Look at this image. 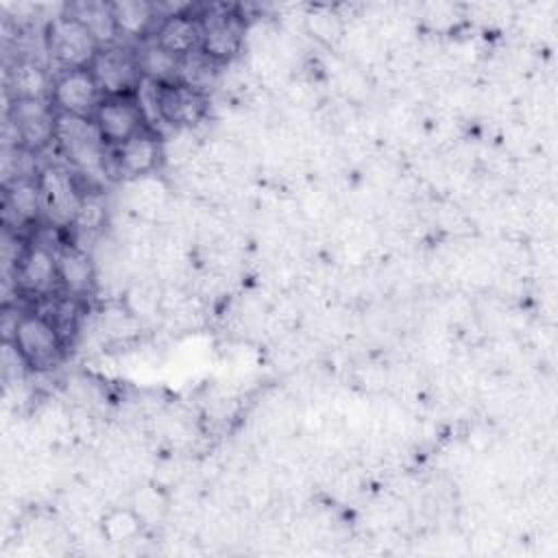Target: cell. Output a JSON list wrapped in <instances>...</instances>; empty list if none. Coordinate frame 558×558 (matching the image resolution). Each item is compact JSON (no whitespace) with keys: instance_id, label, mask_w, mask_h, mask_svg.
<instances>
[{"instance_id":"obj_14","label":"cell","mask_w":558,"mask_h":558,"mask_svg":"<svg viewBox=\"0 0 558 558\" xmlns=\"http://www.w3.org/2000/svg\"><path fill=\"white\" fill-rule=\"evenodd\" d=\"M52 78L48 70L35 59H15L7 70V94L13 100H48L52 92Z\"/></svg>"},{"instance_id":"obj_8","label":"cell","mask_w":558,"mask_h":558,"mask_svg":"<svg viewBox=\"0 0 558 558\" xmlns=\"http://www.w3.org/2000/svg\"><path fill=\"white\" fill-rule=\"evenodd\" d=\"M153 105L157 116L174 131H192L209 113V98L179 81L153 85Z\"/></svg>"},{"instance_id":"obj_21","label":"cell","mask_w":558,"mask_h":558,"mask_svg":"<svg viewBox=\"0 0 558 558\" xmlns=\"http://www.w3.org/2000/svg\"><path fill=\"white\" fill-rule=\"evenodd\" d=\"M170 194L161 179L155 174L129 181V203L140 220H148L168 207Z\"/></svg>"},{"instance_id":"obj_1","label":"cell","mask_w":558,"mask_h":558,"mask_svg":"<svg viewBox=\"0 0 558 558\" xmlns=\"http://www.w3.org/2000/svg\"><path fill=\"white\" fill-rule=\"evenodd\" d=\"M7 342L28 371L46 373L61 364L68 340L46 312H24L15 316Z\"/></svg>"},{"instance_id":"obj_4","label":"cell","mask_w":558,"mask_h":558,"mask_svg":"<svg viewBox=\"0 0 558 558\" xmlns=\"http://www.w3.org/2000/svg\"><path fill=\"white\" fill-rule=\"evenodd\" d=\"M102 144L107 148H118L133 135L148 129L144 105L137 94L124 96H102L94 118H92Z\"/></svg>"},{"instance_id":"obj_12","label":"cell","mask_w":558,"mask_h":558,"mask_svg":"<svg viewBox=\"0 0 558 558\" xmlns=\"http://www.w3.org/2000/svg\"><path fill=\"white\" fill-rule=\"evenodd\" d=\"M150 39L157 41L163 50H168L177 59H183L201 50V20L187 9L179 13L161 15Z\"/></svg>"},{"instance_id":"obj_20","label":"cell","mask_w":558,"mask_h":558,"mask_svg":"<svg viewBox=\"0 0 558 558\" xmlns=\"http://www.w3.org/2000/svg\"><path fill=\"white\" fill-rule=\"evenodd\" d=\"M142 517L133 510V506H116L102 512L98 521V534L102 541L111 545H126L133 543L144 530Z\"/></svg>"},{"instance_id":"obj_22","label":"cell","mask_w":558,"mask_h":558,"mask_svg":"<svg viewBox=\"0 0 558 558\" xmlns=\"http://www.w3.org/2000/svg\"><path fill=\"white\" fill-rule=\"evenodd\" d=\"M220 68L222 65H218L207 54L196 50V52L179 59L177 81L192 87L194 92H201V94L209 96V92L216 87V83L220 78Z\"/></svg>"},{"instance_id":"obj_19","label":"cell","mask_w":558,"mask_h":558,"mask_svg":"<svg viewBox=\"0 0 558 558\" xmlns=\"http://www.w3.org/2000/svg\"><path fill=\"white\" fill-rule=\"evenodd\" d=\"M135 54H137V63H140V72H142L144 83L166 85V83L177 81L179 59L174 54H170L168 50H163L150 37L135 46Z\"/></svg>"},{"instance_id":"obj_7","label":"cell","mask_w":558,"mask_h":558,"mask_svg":"<svg viewBox=\"0 0 558 558\" xmlns=\"http://www.w3.org/2000/svg\"><path fill=\"white\" fill-rule=\"evenodd\" d=\"M102 96H124L137 94L144 83L135 48L111 44L102 46L89 65Z\"/></svg>"},{"instance_id":"obj_5","label":"cell","mask_w":558,"mask_h":558,"mask_svg":"<svg viewBox=\"0 0 558 558\" xmlns=\"http://www.w3.org/2000/svg\"><path fill=\"white\" fill-rule=\"evenodd\" d=\"M7 124L17 148L37 155L57 140V111L48 100H13Z\"/></svg>"},{"instance_id":"obj_15","label":"cell","mask_w":558,"mask_h":558,"mask_svg":"<svg viewBox=\"0 0 558 558\" xmlns=\"http://www.w3.org/2000/svg\"><path fill=\"white\" fill-rule=\"evenodd\" d=\"M59 259V286L61 292L83 299L98 281L94 257L78 246H65L57 253Z\"/></svg>"},{"instance_id":"obj_2","label":"cell","mask_w":558,"mask_h":558,"mask_svg":"<svg viewBox=\"0 0 558 558\" xmlns=\"http://www.w3.org/2000/svg\"><path fill=\"white\" fill-rule=\"evenodd\" d=\"M44 48L59 70L89 68L102 48L94 33L72 13L52 17L44 31Z\"/></svg>"},{"instance_id":"obj_17","label":"cell","mask_w":558,"mask_h":558,"mask_svg":"<svg viewBox=\"0 0 558 558\" xmlns=\"http://www.w3.org/2000/svg\"><path fill=\"white\" fill-rule=\"evenodd\" d=\"M301 24H303V31L314 41H318L320 46H327V48L342 46V39H344L347 26H349L344 15L336 7H329V4L307 7L305 13L301 15Z\"/></svg>"},{"instance_id":"obj_6","label":"cell","mask_w":558,"mask_h":558,"mask_svg":"<svg viewBox=\"0 0 558 558\" xmlns=\"http://www.w3.org/2000/svg\"><path fill=\"white\" fill-rule=\"evenodd\" d=\"M100 100L102 92L89 68L59 70L54 74L50 105L57 111V116L92 120Z\"/></svg>"},{"instance_id":"obj_9","label":"cell","mask_w":558,"mask_h":558,"mask_svg":"<svg viewBox=\"0 0 558 558\" xmlns=\"http://www.w3.org/2000/svg\"><path fill=\"white\" fill-rule=\"evenodd\" d=\"M57 142L65 157L85 174H98L105 166V144L92 120L57 116Z\"/></svg>"},{"instance_id":"obj_24","label":"cell","mask_w":558,"mask_h":558,"mask_svg":"<svg viewBox=\"0 0 558 558\" xmlns=\"http://www.w3.org/2000/svg\"><path fill=\"white\" fill-rule=\"evenodd\" d=\"M131 506L142 517L144 525H150L153 521H159L168 510V501H166L163 493L157 486H150V484L135 488V493L131 497Z\"/></svg>"},{"instance_id":"obj_13","label":"cell","mask_w":558,"mask_h":558,"mask_svg":"<svg viewBox=\"0 0 558 558\" xmlns=\"http://www.w3.org/2000/svg\"><path fill=\"white\" fill-rule=\"evenodd\" d=\"M44 214L54 222H74V216L81 205V196L72 187V181L65 172L57 168H46L37 174Z\"/></svg>"},{"instance_id":"obj_3","label":"cell","mask_w":558,"mask_h":558,"mask_svg":"<svg viewBox=\"0 0 558 558\" xmlns=\"http://www.w3.org/2000/svg\"><path fill=\"white\" fill-rule=\"evenodd\" d=\"M201 20V52L218 65L231 63L240 57L246 41L244 20L227 9L214 7L198 15Z\"/></svg>"},{"instance_id":"obj_11","label":"cell","mask_w":558,"mask_h":558,"mask_svg":"<svg viewBox=\"0 0 558 558\" xmlns=\"http://www.w3.org/2000/svg\"><path fill=\"white\" fill-rule=\"evenodd\" d=\"M166 159V144L153 129H144L118 148H113V163L126 181L150 177Z\"/></svg>"},{"instance_id":"obj_16","label":"cell","mask_w":558,"mask_h":558,"mask_svg":"<svg viewBox=\"0 0 558 558\" xmlns=\"http://www.w3.org/2000/svg\"><path fill=\"white\" fill-rule=\"evenodd\" d=\"M111 20L118 33V39H137L144 41L153 35L159 15L153 2L144 0H116L109 2Z\"/></svg>"},{"instance_id":"obj_23","label":"cell","mask_w":558,"mask_h":558,"mask_svg":"<svg viewBox=\"0 0 558 558\" xmlns=\"http://www.w3.org/2000/svg\"><path fill=\"white\" fill-rule=\"evenodd\" d=\"M100 327H102V333L111 340H129L140 331L142 320L124 303H120L102 312Z\"/></svg>"},{"instance_id":"obj_18","label":"cell","mask_w":558,"mask_h":558,"mask_svg":"<svg viewBox=\"0 0 558 558\" xmlns=\"http://www.w3.org/2000/svg\"><path fill=\"white\" fill-rule=\"evenodd\" d=\"M44 211L41 190L37 177H24L7 183L4 216H13L17 225H31Z\"/></svg>"},{"instance_id":"obj_10","label":"cell","mask_w":558,"mask_h":558,"mask_svg":"<svg viewBox=\"0 0 558 558\" xmlns=\"http://www.w3.org/2000/svg\"><path fill=\"white\" fill-rule=\"evenodd\" d=\"M15 288L31 296H52L59 286V259L57 253L41 244H26L13 264Z\"/></svg>"}]
</instances>
